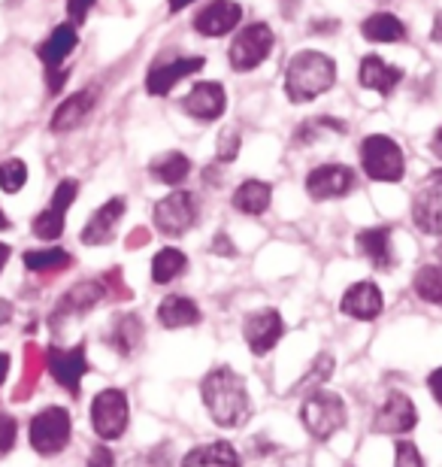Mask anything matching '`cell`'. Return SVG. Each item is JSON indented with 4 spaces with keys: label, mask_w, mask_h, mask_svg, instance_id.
I'll return each instance as SVG.
<instances>
[{
    "label": "cell",
    "mask_w": 442,
    "mask_h": 467,
    "mask_svg": "<svg viewBox=\"0 0 442 467\" xmlns=\"http://www.w3.org/2000/svg\"><path fill=\"white\" fill-rule=\"evenodd\" d=\"M200 398L210 410L212 422L221 428H240L252 416V398L242 377L228 364L212 368L200 382Z\"/></svg>",
    "instance_id": "6da1fadb"
},
{
    "label": "cell",
    "mask_w": 442,
    "mask_h": 467,
    "mask_svg": "<svg viewBox=\"0 0 442 467\" xmlns=\"http://www.w3.org/2000/svg\"><path fill=\"white\" fill-rule=\"evenodd\" d=\"M336 82V64L331 55L303 49L288 61L285 70V95L291 104H309L318 95L331 91Z\"/></svg>",
    "instance_id": "7a4b0ae2"
},
{
    "label": "cell",
    "mask_w": 442,
    "mask_h": 467,
    "mask_svg": "<svg viewBox=\"0 0 442 467\" xmlns=\"http://www.w3.org/2000/svg\"><path fill=\"white\" fill-rule=\"evenodd\" d=\"M300 422L315 441H331L349 422V410H345V400L336 391L313 389L306 395L303 407H300Z\"/></svg>",
    "instance_id": "3957f363"
},
{
    "label": "cell",
    "mask_w": 442,
    "mask_h": 467,
    "mask_svg": "<svg viewBox=\"0 0 442 467\" xmlns=\"http://www.w3.org/2000/svg\"><path fill=\"white\" fill-rule=\"evenodd\" d=\"M361 167L375 182H400L406 173V158L391 137L370 134L361 143Z\"/></svg>",
    "instance_id": "277c9868"
},
{
    "label": "cell",
    "mask_w": 442,
    "mask_h": 467,
    "mask_svg": "<svg viewBox=\"0 0 442 467\" xmlns=\"http://www.w3.org/2000/svg\"><path fill=\"white\" fill-rule=\"evenodd\" d=\"M130 404L121 389H103L91 400V428L100 441H118L128 431Z\"/></svg>",
    "instance_id": "5b68a950"
},
{
    "label": "cell",
    "mask_w": 442,
    "mask_h": 467,
    "mask_svg": "<svg viewBox=\"0 0 442 467\" xmlns=\"http://www.w3.org/2000/svg\"><path fill=\"white\" fill-rule=\"evenodd\" d=\"M197 222H200V201H197L191 192L176 189L155 203V228L161 231L164 237H182Z\"/></svg>",
    "instance_id": "8992f818"
},
{
    "label": "cell",
    "mask_w": 442,
    "mask_h": 467,
    "mask_svg": "<svg viewBox=\"0 0 442 467\" xmlns=\"http://www.w3.org/2000/svg\"><path fill=\"white\" fill-rule=\"evenodd\" d=\"M70 413L64 407H46L31 419V446L40 455H58L70 443Z\"/></svg>",
    "instance_id": "52a82bcc"
},
{
    "label": "cell",
    "mask_w": 442,
    "mask_h": 467,
    "mask_svg": "<svg viewBox=\"0 0 442 467\" xmlns=\"http://www.w3.org/2000/svg\"><path fill=\"white\" fill-rule=\"evenodd\" d=\"M272 43H276V36H272L270 25H264V22L246 25L231 43V52H228L231 67L237 73L261 67V64L267 61V55L272 52Z\"/></svg>",
    "instance_id": "ba28073f"
},
{
    "label": "cell",
    "mask_w": 442,
    "mask_h": 467,
    "mask_svg": "<svg viewBox=\"0 0 442 467\" xmlns=\"http://www.w3.org/2000/svg\"><path fill=\"white\" fill-rule=\"evenodd\" d=\"M46 364H49L52 377L58 379V386H61V389H67L70 395H79L82 377L88 373L86 343H77V347H70V349L49 347V352H46Z\"/></svg>",
    "instance_id": "9c48e42d"
},
{
    "label": "cell",
    "mask_w": 442,
    "mask_h": 467,
    "mask_svg": "<svg viewBox=\"0 0 442 467\" xmlns=\"http://www.w3.org/2000/svg\"><path fill=\"white\" fill-rule=\"evenodd\" d=\"M79 198V182L77 180H64L58 189H55L49 207H46L40 216L34 219V234L40 240H58L67 225V207Z\"/></svg>",
    "instance_id": "30bf717a"
},
{
    "label": "cell",
    "mask_w": 442,
    "mask_h": 467,
    "mask_svg": "<svg viewBox=\"0 0 442 467\" xmlns=\"http://www.w3.org/2000/svg\"><path fill=\"white\" fill-rule=\"evenodd\" d=\"M355 189V171L345 164H322L306 176V192L313 201H336L352 194Z\"/></svg>",
    "instance_id": "8fae6325"
},
{
    "label": "cell",
    "mask_w": 442,
    "mask_h": 467,
    "mask_svg": "<svg viewBox=\"0 0 442 467\" xmlns=\"http://www.w3.org/2000/svg\"><path fill=\"white\" fill-rule=\"evenodd\" d=\"M412 222L418 225V231L430 234V237H442V171L430 176L416 194V201H412Z\"/></svg>",
    "instance_id": "7c38bea8"
},
{
    "label": "cell",
    "mask_w": 442,
    "mask_h": 467,
    "mask_svg": "<svg viewBox=\"0 0 442 467\" xmlns=\"http://www.w3.org/2000/svg\"><path fill=\"white\" fill-rule=\"evenodd\" d=\"M373 425L379 434H409L412 428L418 425V410L406 391H391V395L382 400Z\"/></svg>",
    "instance_id": "4fadbf2b"
},
{
    "label": "cell",
    "mask_w": 442,
    "mask_h": 467,
    "mask_svg": "<svg viewBox=\"0 0 442 467\" xmlns=\"http://www.w3.org/2000/svg\"><path fill=\"white\" fill-rule=\"evenodd\" d=\"M103 295H107V285L98 283V279L77 283L67 295L61 297L58 306H55L49 325H52V328H61V325L67 319H73V316H86L88 310H94V306L103 301Z\"/></svg>",
    "instance_id": "5bb4252c"
},
{
    "label": "cell",
    "mask_w": 442,
    "mask_h": 467,
    "mask_svg": "<svg viewBox=\"0 0 442 467\" xmlns=\"http://www.w3.org/2000/svg\"><path fill=\"white\" fill-rule=\"evenodd\" d=\"M282 334H285V322L276 310L249 313L246 322H242V337L255 355H267L282 340Z\"/></svg>",
    "instance_id": "9a60e30c"
},
{
    "label": "cell",
    "mask_w": 442,
    "mask_h": 467,
    "mask_svg": "<svg viewBox=\"0 0 442 467\" xmlns=\"http://www.w3.org/2000/svg\"><path fill=\"white\" fill-rule=\"evenodd\" d=\"M228 107V95L219 82H197V86L182 98V109L197 121H215L221 119Z\"/></svg>",
    "instance_id": "2e32d148"
},
{
    "label": "cell",
    "mask_w": 442,
    "mask_h": 467,
    "mask_svg": "<svg viewBox=\"0 0 442 467\" xmlns=\"http://www.w3.org/2000/svg\"><path fill=\"white\" fill-rule=\"evenodd\" d=\"M340 310L357 322H373V319H379L385 310V297L379 292V285L370 283V279H361V283H355L349 292L343 295Z\"/></svg>",
    "instance_id": "e0dca14e"
},
{
    "label": "cell",
    "mask_w": 442,
    "mask_h": 467,
    "mask_svg": "<svg viewBox=\"0 0 442 467\" xmlns=\"http://www.w3.org/2000/svg\"><path fill=\"white\" fill-rule=\"evenodd\" d=\"M125 210H128L125 198H109L86 222V228H82V243H86V246H107V243L116 240V228H118L121 216H125Z\"/></svg>",
    "instance_id": "ac0fdd59"
},
{
    "label": "cell",
    "mask_w": 442,
    "mask_h": 467,
    "mask_svg": "<svg viewBox=\"0 0 442 467\" xmlns=\"http://www.w3.org/2000/svg\"><path fill=\"white\" fill-rule=\"evenodd\" d=\"M203 58L194 55V58H176V61H167V64H155L152 70L146 73V91L155 98H164L179 79L191 77V73H200L203 70Z\"/></svg>",
    "instance_id": "d6986e66"
},
{
    "label": "cell",
    "mask_w": 442,
    "mask_h": 467,
    "mask_svg": "<svg viewBox=\"0 0 442 467\" xmlns=\"http://www.w3.org/2000/svg\"><path fill=\"white\" fill-rule=\"evenodd\" d=\"M240 18H242L240 4H233V0H212L210 6H203L194 16V31L203 36H221L231 34L240 25Z\"/></svg>",
    "instance_id": "ffe728a7"
},
{
    "label": "cell",
    "mask_w": 442,
    "mask_h": 467,
    "mask_svg": "<svg viewBox=\"0 0 442 467\" xmlns=\"http://www.w3.org/2000/svg\"><path fill=\"white\" fill-rule=\"evenodd\" d=\"M94 104H98V86H86L79 88L77 95H70L64 104L52 113V121L49 128L55 130V134H67V130H77L82 121L88 119V113L94 109Z\"/></svg>",
    "instance_id": "44dd1931"
},
{
    "label": "cell",
    "mask_w": 442,
    "mask_h": 467,
    "mask_svg": "<svg viewBox=\"0 0 442 467\" xmlns=\"http://www.w3.org/2000/svg\"><path fill=\"white\" fill-rule=\"evenodd\" d=\"M391 228H364L357 231L355 246L357 252L370 261L375 270H394L397 267V255H394V243H391Z\"/></svg>",
    "instance_id": "7402d4cb"
},
{
    "label": "cell",
    "mask_w": 442,
    "mask_h": 467,
    "mask_svg": "<svg viewBox=\"0 0 442 467\" xmlns=\"http://www.w3.org/2000/svg\"><path fill=\"white\" fill-rule=\"evenodd\" d=\"M357 79H361L364 88L379 91V95H391L403 82V70L394 67L388 61H382L379 55H366L361 61V70H357Z\"/></svg>",
    "instance_id": "603a6c76"
},
{
    "label": "cell",
    "mask_w": 442,
    "mask_h": 467,
    "mask_svg": "<svg viewBox=\"0 0 442 467\" xmlns=\"http://www.w3.org/2000/svg\"><path fill=\"white\" fill-rule=\"evenodd\" d=\"M77 43H79V34H77V25H58L55 31L46 36V40L36 46V55H40V61L46 64V70H55V67H61L64 58L77 49Z\"/></svg>",
    "instance_id": "cb8c5ba5"
},
{
    "label": "cell",
    "mask_w": 442,
    "mask_h": 467,
    "mask_svg": "<svg viewBox=\"0 0 442 467\" xmlns=\"http://www.w3.org/2000/svg\"><path fill=\"white\" fill-rule=\"evenodd\" d=\"M182 467H242V459L233 443L215 441L206 446H194L191 452H185Z\"/></svg>",
    "instance_id": "d4e9b609"
},
{
    "label": "cell",
    "mask_w": 442,
    "mask_h": 467,
    "mask_svg": "<svg viewBox=\"0 0 442 467\" xmlns=\"http://www.w3.org/2000/svg\"><path fill=\"white\" fill-rule=\"evenodd\" d=\"M200 306H197L191 297L185 295H167L161 306H158V322L164 325V328H191V325L200 322Z\"/></svg>",
    "instance_id": "484cf974"
},
{
    "label": "cell",
    "mask_w": 442,
    "mask_h": 467,
    "mask_svg": "<svg viewBox=\"0 0 442 467\" xmlns=\"http://www.w3.org/2000/svg\"><path fill=\"white\" fill-rule=\"evenodd\" d=\"M272 203V185L264 180H246L233 192V210L242 216H264Z\"/></svg>",
    "instance_id": "4316f807"
},
{
    "label": "cell",
    "mask_w": 442,
    "mask_h": 467,
    "mask_svg": "<svg viewBox=\"0 0 442 467\" xmlns=\"http://www.w3.org/2000/svg\"><path fill=\"white\" fill-rule=\"evenodd\" d=\"M143 343V322L134 313H118L109 328V347L118 355H130Z\"/></svg>",
    "instance_id": "83f0119b"
},
{
    "label": "cell",
    "mask_w": 442,
    "mask_h": 467,
    "mask_svg": "<svg viewBox=\"0 0 442 467\" xmlns=\"http://www.w3.org/2000/svg\"><path fill=\"white\" fill-rule=\"evenodd\" d=\"M361 34L370 43H403L406 40V25L394 13H373L370 18H364Z\"/></svg>",
    "instance_id": "f1b7e54d"
},
{
    "label": "cell",
    "mask_w": 442,
    "mask_h": 467,
    "mask_svg": "<svg viewBox=\"0 0 442 467\" xmlns=\"http://www.w3.org/2000/svg\"><path fill=\"white\" fill-rule=\"evenodd\" d=\"M149 171L164 185H182L188 180V173H191V161H188V155L182 152H167L161 158H155Z\"/></svg>",
    "instance_id": "f546056e"
},
{
    "label": "cell",
    "mask_w": 442,
    "mask_h": 467,
    "mask_svg": "<svg viewBox=\"0 0 442 467\" xmlns=\"http://www.w3.org/2000/svg\"><path fill=\"white\" fill-rule=\"evenodd\" d=\"M185 267H188L185 252H179V249H161L152 258V279H155L158 285H167V283H173L176 276H182Z\"/></svg>",
    "instance_id": "4dcf8cb0"
},
{
    "label": "cell",
    "mask_w": 442,
    "mask_h": 467,
    "mask_svg": "<svg viewBox=\"0 0 442 467\" xmlns=\"http://www.w3.org/2000/svg\"><path fill=\"white\" fill-rule=\"evenodd\" d=\"M412 288H416V295L421 297V301L442 306V265L421 267L416 274V279H412Z\"/></svg>",
    "instance_id": "1f68e13d"
},
{
    "label": "cell",
    "mask_w": 442,
    "mask_h": 467,
    "mask_svg": "<svg viewBox=\"0 0 442 467\" xmlns=\"http://www.w3.org/2000/svg\"><path fill=\"white\" fill-rule=\"evenodd\" d=\"M70 265V252L67 249H36L25 252V267L34 274H49V270H64Z\"/></svg>",
    "instance_id": "d6a6232c"
},
{
    "label": "cell",
    "mask_w": 442,
    "mask_h": 467,
    "mask_svg": "<svg viewBox=\"0 0 442 467\" xmlns=\"http://www.w3.org/2000/svg\"><path fill=\"white\" fill-rule=\"evenodd\" d=\"M324 130H334V134H345V130H349V125H345V121H340V119H331V116L309 119V121H303V125L297 128L294 143L297 146H309V143H315L318 137H324Z\"/></svg>",
    "instance_id": "836d02e7"
},
{
    "label": "cell",
    "mask_w": 442,
    "mask_h": 467,
    "mask_svg": "<svg viewBox=\"0 0 442 467\" xmlns=\"http://www.w3.org/2000/svg\"><path fill=\"white\" fill-rule=\"evenodd\" d=\"M25 182H27V164L22 158H9V161L0 164V192L15 194L22 192Z\"/></svg>",
    "instance_id": "e575fe53"
},
{
    "label": "cell",
    "mask_w": 442,
    "mask_h": 467,
    "mask_svg": "<svg viewBox=\"0 0 442 467\" xmlns=\"http://www.w3.org/2000/svg\"><path fill=\"white\" fill-rule=\"evenodd\" d=\"M331 373H334V358L327 352H322L318 358L313 361V368H309V373L303 379L297 382L294 391H303V389H313V386H322L324 379H331Z\"/></svg>",
    "instance_id": "d590c367"
},
{
    "label": "cell",
    "mask_w": 442,
    "mask_h": 467,
    "mask_svg": "<svg viewBox=\"0 0 442 467\" xmlns=\"http://www.w3.org/2000/svg\"><path fill=\"white\" fill-rule=\"evenodd\" d=\"M394 467H425L418 446L412 441H397V446H394Z\"/></svg>",
    "instance_id": "8d00e7d4"
},
{
    "label": "cell",
    "mask_w": 442,
    "mask_h": 467,
    "mask_svg": "<svg viewBox=\"0 0 442 467\" xmlns=\"http://www.w3.org/2000/svg\"><path fill=\"white\" fill-rule=\"evenodd\" d=\"M240 152V130L237 128H228L224 134L219 137V146H215V155H219V164H231L233 158Z\"/></svg>",
    "instance_id": "74e56055"
},
{
    "label": "cell",
    "mask_w": 442,
    "mask_h": 467,
    "mask_svg": "<svg viewBox=\"0 0 442 467\" xmlns=\"http://www.w3.org/2000/svg\"><path fill=\"white\" fill-rule=\"evenodd\" d=\"M15 437H18V425H15V419L9 416V413H4V410H0V459L13 452Z\"/></svg>",
    "instance_id": "f35d334b"
},
{
    "label": "cell",
    "mask_w": 442,
    "mask_h": 467,
    "mask_svg": "<svg viewBox=\"0 0 442 467\" xmlns=\"http://www.w3.org/2000/svg\"><path fill=\"white\" fill-rule=\"evenodd\" d=\"M94 6V0H67V16H70V25H82L88 16V9Z\"/></svg>",
    "instance_id": "ab89813d"
},
{
    "label": "cell",
    "mask_w": 442,
    "mask_h": 467,
    "mask_svg": "<svg viewBox=\"0 0 442 467\" xmlns=\"http://www.w3.org/2000/svg\"><path fill=\"white\" fill-rule=\"evenodd\" d=\"M88 467H116V455L107 446H94L88 455Z\"/></svg>",
    "instance_id": "60d3db41"
},
{
    "label": "cell",
    "mask_w": 442,
    "mask_h": 467,
    "mask_svg": "<svg viewBox=\"0 0 442 467\" xmlns=\"http://www.w3.org/2000/svg\"><path fill=\"white\" fill-rule=\"evenodd\" d=\"M125 467H167L164 459L158 452H146V455H137V459H130Z\"/></svg>",
    "instance_id": "b9f144b4"
},
{
    "label": "cell",
    "mask_w": 442,
    "mask_h": 467,
    "mask_svg": "<svg viewBox=\"0 0 442 467\" xmlns=\"http://www.w3.org/2000/svg\"><path fill=\"white\" fill-rule=\"evenodd\" d=\"M212 249L215 252H221V255H228V258H233V255H237V249H233V243H231V237H228V234H215V240H212Z\"/></svg>",
    "instance_id": "7bdbcfd3"
},
{
    "label": "cell",
    "mask_w": 442,
    "mask_h": 467,
    "mask_svg": "<svg viewBox=\"0 0 442 467\" xmlns=\"http://www.w3.org/2000/svg\"><path fill=\"white\" fill-rule=\"evenodd\" d=\"M427 389H430V395H434L437 404L442 407V368H437V370L427 377Z\"/></svg>",
    "instance_id": "ee69618b"
},
{
    "label": "cell",
    "mask_w": 442,
    "mask_h": 467,
    "mask_svg": "<svg viewBox=\"0 0 442 467\" xmlns=\"http://www.w3.org/2000/svg\"><path fill=\"white\" fill-rule=\"evenodd\" d=\"M9 319H13V304H9V301H0V325H6Z\"/></svg>",
    "instance_id": "f6af8a7d"
},
{
    "label": "cell",
    "mask_w": 442,
    "mask_h": 467,
    "mask_svg": "<svg viewBox=\"0 0 442 467\" xmlns=\"http://www.w3.org/2000/svg\"><path fill=\"white\" fill-rule=\"evenodd\" d=\"M430 40L442 43V13H437V18H434V31H430Z\"/></svg>",
    "instance_id": "bcb514c9"
},
{
    "label": "cell",
    "mask_w": 442,
    "mask_h": 467,
    "mask_svg": "<svg viewBox=\"0 0 442 467\" xmlns=\"http://www.w3.org/2000/svg\"><path fill=\"white\" fill-rule=\"evenodd\" d=\"M6 373H9V355H6V352H0V386H4Z\"/></svg>",
    "instance_id": "7dc6e473"
},
{
    "label": "cell",
    "mask_w": 442,
    "mask_h": 467,
    "mask_svg": "<svg viewBox=\"0 0 442 467\" xmlns=\"http://www.w3.org/2000/svg\"><path fill=\"white\" fill-rule=\"evenodd\" d=\"M430 149H434V155L442 161V128L434 134V143H430Z\"/></svg>",
    "instance_id": "c3c4849f"
},
{
    "label": "cell",
    "mask_w": 442,
    "mask_h": 467,
    "mask_svg": "<svg viewBox=\"0 0 442 467\" xmlns=\"http://www.w3.org/2000/svg\"><path fill=\"white\" fill-rule=\"evenodd\" d=\"M191 4H194V0H170L167 6H170V13H179V9H185V6H191Z\"/></svg>",
    "instance_id": "681fc988"
},
{
    "label": "cell",
    "mask_w": 442,
    "mask_h": 467,
    "mask_svg": "<svg viewBox=\"0 0 442 467\" xmlns=\"http://www.w3.org/2000/svg\"><path fill=\"white\" fill-rule=\"evenodd\" d=\"M9 252H13V249H9L6 243H0V270L6 267V261H9Z\"/></svg>",
    "instance_id": "f907efd6"
},
{
    "label": "cell",
    "mask_w": 442,
    "mask_h": 467,
    "mask_svg": "<svg viewBox=\"0 0 442 467\" xmlns=\"http://www.w3.org/2000/svg\"><path fill=\"white\" fill-rule=\"evenodd\" d=\"M0 228H9V219L4 216V213H0Z\"/></svg>",
    "instance_id": "816d5d0a"
},
{
    "label": "cell",
    "mask_w": 442,
    "mask_h": 467,
    "mask_svg": "<svg viewBox=\"0 0 442 467\" xmlns=\"http://www.w3.org/2000/svg\"><path fill=\"white\" fill-rule=\"evenodd\" d=\"M437 258L442 261V240H439V246H437Z\"/></svg>",
    "instance_id": "f5cc1de1"
}]
</instances>
